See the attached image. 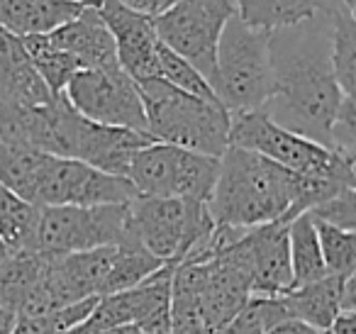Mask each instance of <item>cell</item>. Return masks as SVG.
<instances>
[{
    "label": "cell",
    "instance_id": "1",
    "mask_svg": "<svg viewBox=\"0 0 356 334\" xmlns=\"http://www.w3.org/2000/svg\"><path fill=\"white\" fill-rule=\"evenodd\" d=\"M273 95L264 113L281 127L332 149V125L344 93L330 61L325 15L271 32Z\"/></svg>",
    "mask_w": 356,
    "mask_h": 334
},
{
    "label": "cell",
    "instance_id": "2",
    "mask_svg": "<svg viewBox=\"0 0 356 334\" xmlns=\"http://www.w3.org/2000/svg\"><path fill=\"white\" fill-rule=\"evenodd\" d=\"M296 191L298 173L247 149L227 147L220 157L208 212L215 225L237 230L283 222L296 200Z\"/></svg>",
    "mask_w": 356,
    "mask_h": 334
},
{
    "label": "cell",
    "instance_id": "3",
    "mask_svg": "<svg viewBox=\"0 0 356 334\" xmlns=\"http://www.w3.org/2000/svg\"><path fill=\"white\" fill-rule=\"evenodd\" d=\"M147 134L154 142L220 159L229 147V113L222 105L198 100L163 79L137 81Z\"/></svg>",
    "mask_w": 356,
    "mask_h": 334
},
{
    "label": "cell",
    "instance_id": "4",
    "mask_svg": "<svg viewBox=\"0 0 356 334\" xmlns=\"http://www.w3.org/2000/svg\"><path fill=\"white\" fill-rule=\"evenodd\" d=\"M210 88L229 115L266 108L273 95L271 32L234 15L220 35Z\"/></svg>",
    "mask_w": 356,
    "mask_h": 334
},
{
    "label": "cell",
    "instance_id": "5",
    "mask_svg": "<svg viewBox=\"0 0 356 334\" xmlns=\"http://www.w3.org/2000/svg\"><path fill=\"white\" fill-rule=\"evenodd\" d=\"M213 227L208 202L144 196L127 202V234L163 264L200 254Z\"/></svg>",
    "mask_w": 356,
    "mask_h": 334
},
{
    "label": "cell",
    "instance_id": "6",
    "mask_svg": "<svg viewBox=\"0 0 356 334\" xmlns=\"http://www.w3.org/2000/svg\"><path fill=\"white\" fill-rule=\"evenodd\" d=\"M234 15V0H176L154 17V30L163 47L195 66L210 84L220 35Z\"/></svg>",
    "mask_w": 356,
    "mask_h": 334
},
{
    "label": "cell",
    "instance_id": "7",
    "mask_svg": "<svg viewBox=\"0 0 356 334\" xmlns=\"http://www.w3.org/2000/svg\"><path fill=\"white\" fill-rule=\"evenodd\" d=\"M127 237V202L122 205H47L40 207L35 249L49 256L120 244Z\"/></svg>",
    "mask_w": 356,
    "mask_h": 334
},
{
    "label": "cell",
    "instance_id": "8",
    "mask_svg": "<svg viewBox=\"0 0 356 334\" xmlns=\"http://www.w3.org/2000/svg\"><path fill=\"white\" fill-rule=\"evenodd\" d=\"M137 198L132 183L122 176L98 171L79 159L44 154L35 183V205H122Z\"/></svg>",
    "mask_w": 356,
    "mask_h": 334
},
{
    "label": "cell",
    "instance_id": "9",
    "mask_svg": "<svg viewBox=\"0 0 356 334\" xmlns=\"http://www.w3.org/2000/svg\"><path fill=\"white\" fill-rule=\"evenodd\" d=\"M64 98L90 122L147 134V118L137 81L129 79L122 69L76 71L66 86Z\"/></svg>",
    "mask_w": 356,
    "mask_h": 334
},
{
    "label": "cell",
    "instance_id": "10",
    "mask_svg": "<svg viewBox=\"0 0 356 334\" xmlns=\"http://www.w3.org/2000/svg\"><path fill=\"white\" fill-rule=\"evenodd\" d=\"M229 147L254 152L300 176L322 171L334 159V149L281 127L264 110L229 115Z\"/></svg>",
    "mask_w": 356,
    "mask_h": 334
},
{
    "label": "cell",
    "instance_id": "11",
    "mask_svg": "<svg viewBox=\"0 0 356 334\" xmlns=\"http://www.w3.org/2000/svg\"><path fill=\"white\" fill-rule=\"evenodd\" d=\"M234 259L247 271L252 295L276 298L293 288L291 251H288V222H268L244 230L234 244H229Z\"/></svg>",
    "mask_w": 356,
    "mask_h": 334
},
{
    "label": "cell",
    "instance_id": "12",
    "mask_svg": "<svg viewBox=\"0 0 356 334\" xmlns=\"http://www.w3.org/2000/svg\"><path fill=\"white\" fill-rule=\"evenodd\" d=\"M98 13L118 49V64L132 81L159 76V37L154 17L129 10L120 0H100Z\"/></svg>",
    "mask_w": 356,
    "mask_h": 334
},
{
    "label": "cell",
    "instance_id": "13",
    "mask_svg": "<svg viewBox=\"0 0 356 334\" xmlns=\"http://www.w3.org/2000/svg\"><path fill=\"white\" fill-rule=\"evenodd\" d=\"M252 298V283L234 254L222 249L203 261V288H200V312L205 329L220 332Z\"/></svg>",
    "mask_w": 356,
    "mask_h": 334
},
{
    "label": "cell",
    "instance_id": "14",
    "mask_svg": "<svg viewBox=\"0 0 356 334\" xmlns=\"http://www.w3.org/2000/svg\"><path fill=\"white\" fill-rule=\"evenodd\" d=\"M47 37L54 47L74 56L81 69H120L115 40L100 17L98 6H88Z\"/></svg>",
    "mask_w": 356,
    "mask_h": 334
},
{
    "label": "cell",
    "instance_id": "15",
    "mask_svg": "<svg viewBox=\"0 0 356 334\" xmlns=\"http://www.w3.org/2000/svg\"><path fill=\"white\" fill-rule=\"evenodd\" d=\"M0 98L20 105H47L56 98L35 71L20 37L0 30Z\"/></svg>",
    "mask_w": 356,
    "mask_h": 334
},
{
    "label": "cell",
    "instance_id": "16",
    "mask_svg": "<svg viewBox=\"0 0 356 334\" xmlns=\"http://www.w3.org/2000/svg\"><path fill=\"white\" fill-rule=\"evenodd\" d=\"M76 0H0V30L15 37L49 35L86 10Z\"/></svg>",
    "mask_w": 356,
    "mask_h": 334
},
{
    "label": "cell",
    "instance_id": "17",
    "mask_svg": "<svg viewBox=\"0 0 356 334\" xmlns=\"http://www.w3.org/2000/svg\"><path fill=\"white\" fill-rule=\"evenodd\" d=\"M344 278L327 273L325 278L296 285L288 293L278 295L288 319H298V322L310 324L320 332H327L332 319L341 312V283H344Z\"/></svg>",
    "mask_w": 356,
    "mask_h": 334
},
{
    "label": "cell",
    "instance_id": "18",
    "mask_svg": "<svg viewBox=\"0 0 356 334\" xmlns=\"http://www.w3.org/2000/svg\"><path fill=\"white\" fill-rule=\"evenodd\" d=\"M330 37V61L344 98L354 100L356 88V20L354 0H337L325 13Z\"/></svg>",
    "mask_w": 356,
    "mask_h": 334
},
{
    "label": "cell",
    "instance_id": "19",
    "mask_svg": "<svg viewBox=\"0 0 356 334\" xmlns=\"http://www.w3.org/2000/svg\"><path fill=\"white\" fill-rule=\"evenodd\" d=\"M337 0H234L237 15L247 25L276 32L325 15Z\"/></svg>",
    "mask_w": 356,
    "mask_h": 334
},
{
    "label": "cell",
    "instance_id": "20",
    "mask_svg": "<svg viewBox=\"0 0 356 334\" xmlns=\"http://www.w3.org/2000/svg\"><path fill=\"white\" fill-rule=\"evenodd\" d=\"M178 147L163 142H152L132 157L127 166V178L134 193L144 198H171L173 176H176Z\"/></svg>",
    "mask_w": 356,
    "mask_h": 334
},
{
    "label": "cell",
    "instance_id": "21",
    "mask_svg": "<svg viewBox=\"0 0 356 334\" xmlns=\"http://www.w3.org/2000/svg\"><path fill=\"white\" fill-rule=\"evenodd\" d=\"M51 256L37 249L8 251L0 264V308L17 315L30 293L37 288Z\"/></svg>",
    "mask_w": 356,
    "mask_h": 334
},
{
    "label": "cell",
    "instance_id": "22",
    "mask_svg": "<svg viewBox=\"0 0 356 334\" xmlns=\"http://www.w3.org/2000/svg\"><path fill=\"white\" fill-rule=\"evenodd\" d=\"M161 266H166L161 259H156L154 254H149L137 239L132 237H124L120 244H115L113 261H110L108 276L103 280V290L100 295L120 293V290H127L132 285L142 283L144 278L159 271Z\"/></svg>",
    "mask_w": 356,
    "mask_h": 334
},
{
    "label": "cell",
    "instance_id": "23",
    "mask_svg": "<svg viewBox=\"0 0 356 334\" xmlns=\"http://www.w3.org/2000/svg\"><path fill=\"white\" fill-rule=\"evenodd\" d=\"M288 251H291L293 288L320 280L327 276L320 241H317L315 222H312V217L307 212H302V215L293 217L288 222Z\"/></svg>",
    "mask_w": 356,
    "mask_h": 334
},
{
    "label": "cell",
    "instance_id": "24",
    "mask_svg": "<svg viewBox=\"0 0 356 334\" xmlns=\"http://www.w3.org/2000/svg\"><path fill=\"white\" fill-rule=\"evenodd\" d=\"M40 207L0 186V244L6 251L35 249Z\"/></svg>",
    "mask_w": 356,
    "mask_h": 334
},
{
    "label": "cell",
    "instance_id": "25",
    "mask_svg": "<svg viewBox=\"0 0 356 334\" xmlns=\"http://www.w3.org/2000/svg\"><path fill=\"white\" fill-rule=\"evenodd\" d=\"M218 171L220 159L208 157V154L188 152V149H178L171 198L208 202L210 196H213L215 181H218Z\"/></svg>",
    "mask_w": 356,
    "mask_h": 334
},
{
    "label": "cell",
    "instance_id": "26",
    "mask_svg": "<svg viewBox=\"0 0 356 334\" xmlns=\"http://www.w3.org/2000/svg\"><path fill=\"white\" fill-rule=\"evenodd\" d=\"M20 42L25 47L35 71L42 76V81L49 88V93L64 95L69 81L74 79L76 71H81V66L76 64L74 56H69L59 47L51 45L47 35H30V37H22Z\"/></svg>",
    "mask_w": 356,
    "mask_h": 334
},
{
    "label": "cell",
    "instance_id": "27",
    "mask_svg": "<svg viewBox=\"0 0 356 334\" xmlns=\"http://www.w3.org/2000/svg\"><path fill=\"white\" fill-rule=\"evenodd\" d=\"M44 152L17 144H0V186L35 205V183Z\"/></svg>",
    "mask_w": 356,
    "mask_h": 334
},
{
    "label": "cell",
    "instance_id": "28",
    "mask_svg": "<svg viewBox=\"0 0 356 334\" xmlns=\"http://www.w3.org/2000/svg\"><path fill=\"white\" fill-rule=\"evenodd\" d=\"M312 217V215H310ZM317 230V241H320L322 261L330 276H351L356 273V232L339 230L334 225H327L312 217Z\"/></svg>",
    "mask_w": 356,
    "mask_h": 334
},
{
    "label": "cell",
    "instance_id": "29",
    "mask_svg": "<svg viewBox=\"0 0 356 334\" xmlns=\"http://www.w3.org/2000/svg\"><path fill=\"white\" fill-rule=\"evenodd\" d=\"M98 298H86L79 303L64 305L44 315H30V317H15L10 334H71L93 310Z\"/></svg>",
    "mask_w": 356,
    "mask_h": 334
},
{
    "label": "cell",
    "instance_id": "30",
    "mask_svg": "<svg viewBox=\"0 0 356 334\" xmlns=\"http://www.w3.org/2000/svg\"><path fill=\"white\" fill-rule=\"evenodd\" d=\"M159 79H163L166 84H171L173 88L184 90V93L193 95L198 100H205V103L220 105L215 90L210 88L208 79L200 74L195 66H191L186 59H181L178 54H173L168 47H163L159 42Z\"/></svg>",
    "mask_w": 356,
    "mask_h": 334
},
{
    "label": "cell",
    "instance_id": "31",
    "mask_svg": "<svg viewBox=\"0 0 356 334\" xmlns=\"http://www.w3.org/2000/svg\"><path fill=\"white\" fill-rule=\"evenodd\" d=\"M288 319L281 298H264L252 295L249 303L220 329V334H266L278 322Z\"/></svg>",
    "mask_w": 356,
    "mask_h": 334
},
{
    "label": "cell",
    "instance_id": "32",
    "mask_svg": "<svg viewBox=\"0 0 356 334\" xmlns=\"http://www.w3.org/2000/svg\"><path fill=\"white\" fill-rule=\"evenodd\" d=\"M307 215H312L315 220L334 225L339 230H354L356 232V188H346L339 196L330 198L322 205L312 207Z\"/></svg>",
    "mask_w": 356,
    "mask_h": 334
},
{
    "label": "cell",
    "instance_id": "33",
    "mask_svg": "<svg viewBox=\"0 0 356 334\" xmlns=\"http://www.w3.org/2000/svg\"><path fill=\"white\" fill-rule=\"evenodd\" d=\"M327 334H356V312L354 310H341V312L332 319Z\"/></svg>",
    "mask_w": 356,
    "mask_h": 334
},
{
    "label": "cell",
    "instance_id": "34",
    "mask_svg": "<svg viewBox=\"0 0 356 334\" xmlns=\"http://www.w3.org/2000/svg\"><path fill=\"white\" fill-rule=\"evenodd\" d=\"M266 334H327V332H320V329L310 327L305 322H298V319H283L276 327L268 329Z\"/></svg>",
    "mask_w": 356,
    "mask_h": 334
},
{
    "label": "cell",
    "instance_id": "35",
    "mask_svg": "<svg viewBox=\"0 0 356 334\" xmlns=\"http://www.w3.org/2000/svg\"><path fill=\"white\" fill-rule=\"evenodd\" d=\"M13 324H15V315L8 312L6 308H0V334H10Z\"/></svg>",
    "mask_w": 356,
    "mask_h": 334
},
{
    "label": "cell",
    "instance_id": "36",
    "mask_svg": "<svg viewBox=\"0 0 356 334\" xmlns=\"http://www.w3.org/2000/svg\"><path fill=\"white\" fill-rule=\"evenodd\" d=\"M76 3H86V6H98L100 0H76Z\"/></svg>",
    "mask_w": 356,
    "mask_h": 334
},
{
    "label": "cell",
    "instance_id": "37",
    "mask_svg": "<svg viewBox=\"0 0 356 334\" xmlns=\"http://www.w3.org/2000/svg\"><path fill=\"white\" fill-rule=\"evenodd\" d=\"M6 254H8L6 249H0V264H3V259H6Z\"/></svg>",
    "mask_w": 356,
    "mask_h": 334
},
{
    "label": "cell",
    "instance_id": "38",
    "mask_svg": "<svg viewBox=\"0 0 356 334\" xmlns=\"http://www.w3.org/2000/svg\"><path fill=\"white\" fill-rule=\"evenodd\" d=\"M210 334H220V332H210Z\"/></svg>",
    "mask_w": 356,
    "mask_h": 334
},
{
    "label": "cell",
    "instance_id": "39",
    "mask_svg": "<svg viewBox=\"0 0 356 334\" xmlns=\"http://www.w3.org/2000/svg\"><path fill=\"white\" fill-rule=\"evenodd\" d=\"M0 249H3V244H0Z\"/></svg>",
    "mask_w": 356,
    "mask_h": 334
},
{
    "label": "cell",
    "instance_id": "40",
    "mask_svg": "<svg viewBox=\"0 0 356 334\" xmlns=\"http://www.w3.org/2000/svg\"><path fill=\"white\" fill-rule=\"evenodd\" d=\"M134 334H139V332H134Z\"/></svg>",
    "mask_w": 356,
    "mask_h": 334
}]
</instances>
